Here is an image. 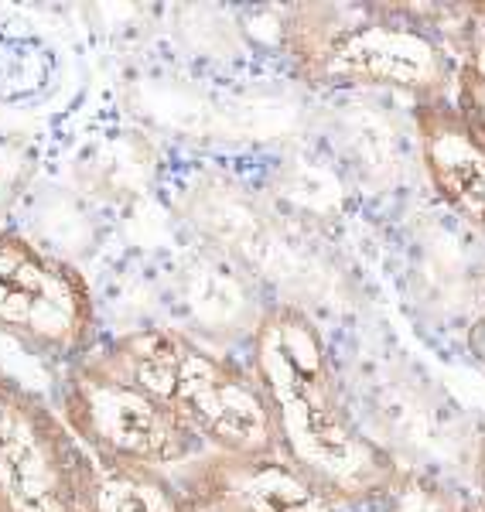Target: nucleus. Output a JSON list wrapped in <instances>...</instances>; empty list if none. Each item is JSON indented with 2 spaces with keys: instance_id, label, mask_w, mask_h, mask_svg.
Listing matches in <instances>:
<instances>
[{
  "instance_id": "obj_2",
  "label": "nucleus",
  "mask_w": 485,
  "mask_h": 512,
  "mask_svg": "<svg viewBox=\"0 0 485 512\" xmlns=\"http://www.w3.org/2000/svg\"><path fill=\"white\" fill-rule=\"evenodd\" d=\"M407 4H294L281 38L298 79L322 89L386 86L417 103L451 96L445 45Z\"/></svg>"
},
{
  "instance_id": "obj_7",
  "label": "nucleus",
  "mask_w": 485,
  "mask_h": 512,
  "mask_svg": "<svg viewBox=\"0 0 485 512\" xmlns=\"http://www.w3.org/2000/svg\"><path fill=\"white\" fill-rule=\"evenodd\" d=\"M175 482L195 512H332L281 458L202 454L178 468Z\"/></svg>"
},
{
  "instance_id": "obj_9",
  "label": "nucleus",
  "mask_w": 485,
  "mask_h": 512,
  "mask_svg": "<svg viewBox=\"0 0 485 512\" xmlns=\"http://www.w3.org/2000/svg\"><path fill=\"white\" fill-rule=\"evenodd\" d=\"M93 512H195L182 485L158 468L96 465Z\"/></svg>"
},
{
  "instance_id": "obj_10",
  "label": "nucleus",
  "mask_w": 485,
  "mask_h": 512,
  "mask_svg": "<svg viewBox=\"0 0 485 512\" xmlns=\"http://www.w3.org/2000/svg\"><path fill=\"white\" fill-rule=\"evenodd\" d=\"M451 103H455L458 117L465 120L468 134L479 140V147L485 151V31L468 41V48L455 65Z\"/></svg>"
},
{
  "instance_id": "obj_5",
  "label": "nucleus",
  "mask_w": 485,
  "mask_h": 512,
  "mask_svg": "<svg viewBox=\"0 0 485 512\" xmlns=\"http://www.w3.org/2000/svg\"><path fill=\"white\" fill-rule=\"evenodd\" d=\"M93 478L62 417L0 373V512H93Z\"/></svg>"
},
{
  "instance_id": "obj_1",
  "label": "nucleus",
  "mask_w": 485,
  "mask_h": 512,
  "mask_svg": "<svg viewBox=\"0 0 485 512\" xmlns=\"http://www.w3.org/2000/svg\"><path fill=\"white\" fill-rule=\"evenodd\" d=\"M250 373L274 420L277 458L328 506H356L397 482L390 454L352 424L308 315L298 308L267 311L253 335Z\"/></svg>"
},
{
  "instance_id": "obj_8",
  "label": "nucleus",
  "mask_w": 485,
  "mask_h": 512,
  "mask_svg": "<svg viewBox=\"0 0 485 512\" xmlns=\"http://www.w3.org/2000/svg\"><path fill=\"white\" fill-rule=\"evenodd\" d=\"M427 181L451 209L485 236V151L468 134L451 96L414 103Z\"/></svg>"
},
{
  "instance_id": "obj_3",
  "label": "nucleus",
  "mask_w": 485,
  "mask_h": 512,
  "mask_svg": "<svg viewBox=\"0 0 485 512\" xmlns=\"http://www.w3.org/2000/svg\"><path fill=\"white\" fill-rule=\"evenodd\" d=\"M96 359L164 403L205 451L212 448V454L229 458H277L274 420L253 373L185 332H127L103 345Z\"/></svg>"
},
{
  "instance_id": "obj_6",
  "label": "nucleus",
  "mask_w": 485,
  "mask_h": 512,
  "mask_svg": "<svg viewBox=\"0 0 485 512\" xmlns=\"http://www.w3.org/2000/svg\"><path fill=\"white\" fill-rule=\"evenodd\" d=\"M0 332L52 362L82 359L96 338L86 277L11 229H0Z\"/></svg>"
},
{
  "instance_id": "obj_4",
  "label": "nucleus",
  "mask_w": 485,
  "mask_h": 512,
  "mask_svg": "<svg viewBox=\"0 0 485 512\" xmlns=\"http://www.w3.org/2000/svg\"><path fill=\"white\" fill-rule=\"evenodd\" d=\"M55 414L96 465L171 472L209 454L164 403L96 355H82L62 376Z\"/></svg>"
},
{
  "instance_id": "obj_11",
  "label": "nucleus",
  "mask_w": 485,
  "mask_h": 512,
  "mask_svg": "<svg viewBox=\"0 0 485 512\" xmlns=\"http://www.w3.org/2000/svg\"><path fill=\"white\" fill-rule=\"evenodd\" d=\"M31 171H35V154L21 137L0 134V216L14 205L21 188L28 185Z\"/></svg>"
},
{
  "instance_id": "obj_12",
  "label": "nucleus",
  "mask_w": 485,
  "mask_h": 512,
  "mask_svg": "<svg viewBox=\"0 0 485 512\" xmlns=\"http://www.w3.org/2000/svg\"><path fill=\"white\" fill-rule=\"evenodd\" d=\"M472 352L485 362V318L472 328Z\"/></svg>"
},
{
  "instance_id": "obj_13",
  "label": "nucleus",
  "mask_w": 485,
  "mask_h": 512,
  "mask_svg": "<svg viewBox=\"0 0 485 512\" xmlns=\"http://www.w3.org/2000/svg\"><path fill=\"white\" fill-rule=\"evenodd\" d=\"M479 482L485 489V441H482V451H479Z\"/></svg>"
}]
</instances>
